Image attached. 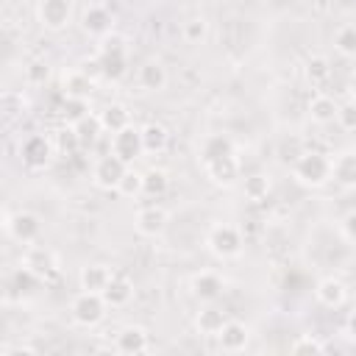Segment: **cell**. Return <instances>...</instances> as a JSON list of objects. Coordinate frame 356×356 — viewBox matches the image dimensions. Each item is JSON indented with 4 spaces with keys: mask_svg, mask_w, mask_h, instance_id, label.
<instances>
[{
    "mask_svg": "<svg viewBox=\"0 0 356 356\" xmlns=\"http://www.w3.org/2000/svg\"><path fill=\"white\" fill-rule=\"evenodd\" d=\"M111 278H114V273H111L106 264L92 261V264H83V267H81V273H78V286H81L83 292H100V295H103V289L108 286Z\"/></svg>",
    "mask_w": 356,
    "mask_h": 356,
    "instance_id": "obj_20",
    "label": "cell"
},
{
    "mask_svg": "<svg viewBox=\"0 0 356 356\" xmlns=\"http://www.w3.org/2000/svg\"><path fill=\"white\" fill-rule=\"evenodd\" d=\"M303 78H306V83L309 86H314V89H320V86H325L328 81H331V58L328 56H309L306 58V64H303Z\"/></svg>",
    "mask_w": 356,
    "mask_h": 356,
    "instance_id": "obj_24",
    "label": "cell"
},
{
    "mask_svg": "<svg viewBox=\"0 0 356 356\" xmlns=\"http://www.w3.org/2000/svg\"><path fill=\"white\" fill-rule=\"evenodd\" d=\"M61 92H64V97L89 100L92 92H95V81H92L81 67H75V70L64 72V78H61Z\"/></svg>",
    "mask_w": 356,
    "mask_h": 356,
    "instance_id": "obj_19",
    "label": "cell"
},
{
    "mask_svg": "<svg viewBox=\"0 0 356 356\" xmlns=\"http://www.w3.org/2000/svg\"><path fill=\"white\" fill-rule=\"evenodd\" d=\"M81 70H83L95 83L103 81V67H100V58H97V56H95V58H83V61H81Z\"/></svg>",
    "mask_w": 356,
    "mask_h": 356,
    "instance_id": "obj_42",
    "label": "cell"
},
{
    "mask_svg": "<svg viewBox=\"0 0 356 356\" xmlns=\"http://www.w3.org/2000/svg\"><path fill=\"white\" fill-rule=\"evenodd\" d=\"M114 350L125 356H139L150 350V334L142 325H122L114 337Z\"/></svg>",
    "mask_w": 356,
    "mask_h": 356,
    "instance_id": "obj_13",
    "label": "cell"
},
{
    "mask_svg": "<svg viewBox=\"0 0 356 356\" xmlns=\"http://www.w3.org/2000/svg\"><path fill=\"white\" fill-rule=\"evenodd\" d=\"M225 323H228V314H225L220 306H214V303H206V306L195 314V328H197V334H203V337H217Z\"/></svg>",
    "mask_w": 356,
    "mask_h": 356,
    "instance_id": "obj_21",
    "label": "cell"
},
{
    "mask_svg": "<svg viewBox=\"0 0 356 356\" xmlns=\"http://www.w3.org/2000/svg\"><path fill=\"white\" fill-rule=\"evenodd\" d=\"M331 181H337L342 189H356V147L339 150L331 159Z\"/></svg>",
    "mask_w": 356,
    "mask_h": 356,
    "instance_id": "obj_16",
    "label": "cell"
},
{
    "mask_svg": "<svg viewBox=\"0 0 356 356\" xmlns=\"http://www.w3.org/2000/svg\"><path fill=\"white\" fill-rule=\"evenodd\" d=\"M100 122H103V131L106 134H117L125 125H131V111H128L125 103H108L100 111Z\"/></svg>",
    "mask_w": 356,
    "mask_h": 356,
    "instance_id": "obj_30",
    "label": "cell"
},
{
    "mask_svg": "<svg viewBox=\"0 0 356 356\" xmlns=\"http://www.w3.org/2000/svg\"><path fill=\"white\" fill-rule=\"evenodd\" d=\"M248 342H250V328L242 320H228L222 325V331L217 334V345L225 353H239L248 348Z\"/></svg>",
    "mask_w": 356,
    "mask_h": 356,
    "instance_id": "obj_18",
    "label": "cell"
},
{
    "mask_svg": "<svg viewBox=\"0 0 356 356\" xmlns=\"http://www.w3.org/2000/svg\"><path fill=\"white\" fill-rule=\"evenodd\" d=\"M350 95L356 97V72H353V78H350Z\"/></svg>",
    "mask_w": 356,
    "mask_h": 356,
    "instance_id": "obj_45",
    "label": "cell"
},
{
    "mask_svg": "<svg viewBox=\"0 0 356 356\" xmlns=\"http://www.w3.org/2000/svg\"><path fill=\"white\" fill-rule=\"evenodd\" d=\"M337 122L345 131H356V103H342L337 108Z\"/></svg>",
    "mask_w": 356,
    "mask_h": 356,
    "instance_id": "obj_40",
    "label": "cell"
},
{
    "mask_svg": "<svg viewBox=\"0 0 356 356\" xmlns=\"http://www.w3.org/2000/svg\"><path fill=\"white\" fill-rule=\"evenodd\" d=\"M206 248L214 259L220 261H231L236 256H242V248H245V239H242V231L236 225H228V222H214L206 234Z\"/></svg>",
    "mask_w": 356,
    "mask_h": 356,
    "instance_id": "obj_2",
    "label": "cell"
},
{
    "mask_svg": "<svg viewBox=\"0 0 356 356\" xmlns=\"http://www.w3.org/2000/svg\"><path fill=\"white\" fill-rule=\"evenodd\" d=\"M125 170H128V164L120 159V156H114L111 150H108V156H100L97 161H95V167H92V184L97 186V189H103V192H117V186H120V181H122V175H125Z\"/></svg>",
    "mask_w": 356,
    "mask_h": 356,
    "instance_id": "obj_6",
    "label": "cell"
},
{
    "mask_svg": "<svg viewBox=\"0 0 356 356\" xmlns=\"http://www.w3.org/2000/svg\"><path fill=\"white\" fill-rule=\"evenodd\" d=\"M314 298H317V303H323L325 309H339V306L348 300V286H345L342 278H337V275H325V278L317 281V286H314Z\"/></svg>",
    "mask_w": 356,
    "mask_h": 356,
    "instance_id": "obj_17",
    "label": "cell"
},
{
    "mask_svg": "<svg viewBox=\"0 0 356 356\" xmlns=\"http://www.w3.org/2000/svg\"><path fill=\"white\" fill-rule=\"evenodd\" d=\"M345 334H348V339H350V342H356V312L345 320Z\"/></svg>",
    "mask_w": 356,
    "mask_h": 356,
    "instance_id": "obj_44",
    "label": "cell"
},
{
    "mask_svg": "<svg viewBox=\"0 0 356 356\" xmlns=\"http://www.w3.org/2000/svg\"><path fill=\"white\" fill-rule=\"evenodd\" d=\"M111 25H114V17H111V11L106 8V6H86L83 8V14H81V28H83V33H89V36H95V39H103V36H108L111 33Z\"/></svg>",
    "mask_w": 356,
    "mask_h": 356,
    "instance_id": "obj_15",
    "label": "cell"
},
{
    "mask_svg": "<svg viewBox=\"0 0 356 356\" xmlns=\"http://www.w3.org/2000/svg\"><path fill=\"white\" fill-rule=\"evenodd\" d=\"M111 153L120 156L125 164H134L145 153V147H142V131L136 125H125L122 131L111 134Z\"/></svg>",
    "mask_w": 356,
    "mask_h": 356,
    "instance_id": "obj_11",
    "label": "cell"
},
{
    "mask_svg": "<svg viewBox=\"0 0 356 356\" xmlns=\"http://www.w3.org/2000/svg\"><path fill=\"white\" fill-rule=\"evenodd\" d=\"M139 131H142V147H145V153L159 156V153L167 150V145H170V131H167V125H161V122H147V125H142Z\"/></svg>",
    "mask_w": 356,
    "mask_h": 356,
    "instance_id": "obj_25",
    "label": "cell"
},
{
    "mask_svg": "<svg viewBox=\"0 0 356 356\" xmlns=\"http://www.w3.org/2000/svg\"><path fill=\"white\" fill-rule=\"evenodd\" d=\"M339 228H342V236H345L348 242H353V245H356V209H353V211H348V214L342 217Z\"/></svg>",
    "mask_w": 356,
    "mask_h": 356,
    "instance_id": "obj_41",
    "label": "cell"
},
{
    "mask_svg": "<svg viewBox=\"0 0 356 356\" xmlns=\"http://www.w3.org/2000/svg\"><path fill=\"white\" fill-rule=\"evenodd\" d=\"M56 147H53V139L44 136V134H31L22 145H19V159L28 170H44L53 159Z\"/></svg>",
    "mask_w": 356,
    "mask_h": 356,
    "instance_id": "obj_7",
    "label": "cell"
},
{
    "mask_svg": "<svg viewBox=\"0 0 356 356\" xmlns=\"http://www.w3.org/2000/svg\"><path fill=\"white\" fill-rule=\"evenodd\" d=\"M39 284H42V278L36 275V273H31L28 267H17L11 275H8V289L19 298V300H25V298H31V295H36V289H39Z\"/></svg>",
    "mask_w": 356,
    "mask_h": 356,
    "instance_id": "obj_27",
    "label": "cell"
},
{
    "mask_svg": "<svg viewBox=\"0 0 356 356\" xmlns=\"http://www.w3.org/2000/svg\"><path fill=\"white\" fill-rule=\"evenodd\" d=\"M184 39L189 42V44H200L203 39H206V33H209V22L203 19V17H192V19H186L184 22Z\"/></svg>",
    "mask_w": 356,
    "mask_h": 356,
    "instance_id": "obj_38",
    "label": "cell"
},
{
    "mask_svg": "<svg viewBox=\"0 0 356 356\" xmlns=\"http://www.w3.org/2000/svg\"><path fill=\"white\" fill-rule=\"evenodd\" d=\"M106 309H108V303L103 300L100 292H83V289H81V292L72 298V303H70L72 323L81 325V328H95V325H100L103 317H106Z\"/></svg>",
    "mask_w": 356,
    "mask_h": 356,
    "instance_id": "obj_4",
    "label": "cell"
},
{
    "mask_svg": "<svg viewBox=\"0 0 356 356\" xmlns=\"http://www.w3.org/2000/svg\"><path fill=\"white\" fill-rule=\"evenodd\" d=\"M337 100L331 97V95H314L312 100H309V117H312V122H317V125H328V122H334L337 120Z\"/></svg>",
    "mask_w": 356,
    "mask_h": 356,
    "instance_id": "obj_29",
    "label": "cell"
},
{
    "mask_svg": "<svg viewBox=\"0 0 356 356\" xmlns=\"http://www.w3.org/2000/svg\"><path fill=\"white\" fill-rule=\"evenodd\" d=\"M36 353V348H31V345H8V348H3V356H33Z\"/></svg>",
    "mask_w": 356,
    "mask_h": 356,
    "instance_id": "obj_43",
    "label": "cell"
},
{
    "mask_svg": "<svg viewBox=\"0 0 356 356\" xmlns=\"http://www.w3.org/2000/svg\"><path fill=\"white\" fill-rule=\"evenodd\" d=\"M36 19L44 31L58 33L70 25L72 19V3L70 0H39L36 6Z\"/></svg>",
    "mask_w": 356,
    "mask_h": 356,
    "instance_id": "obj_9",
    "label": "cell"
},
{
    "mask_svg": "<svg viewBox=\"0 0 356 356\" xmlns=\"http://www.w3.org/2000/svg\"><path fill=\"white\" fill-rule=\"evenodd\" d=\"M117 195H122V197H136V195H142V172L134 170L131 164H128L122 181H120V186H117Z\"/></svg>",
    "mask_w": 356,
    "mask_h": 356,
    "instance_id": "obj_37",
    "label": "cell"
},
{
    "mask_svg": "<svg viewBox=\"0 0 356 356\" xmlns=\"http://www.w3.org/2000/svg\"><path fill=\"white\" fill-rule=\"evenodd\" d=\"M170 189V172L161 167H147L142 172V195L150 200H159L161 195H167Z\"/></svg>",
    "mask_w": 356,
    "mask_h": 356,
    "instance_id": "obj_28",
    "label": "cell"
},
{
    "mask_svg": "<svg viewBox=\"0 0 356 356\" xmlns=\"http://www.w3.org/2000/svg\"><path fill=\"white\" fill-rule=\"evenodd\" d=\"M136 81H139V86H142L145 92H161V89L167 86L170 75H167V67H164L161 61L150 58V61H145V64L139 67Z\"/></svg>",
    "mask_w": 356,
    "mask_h": 356,
    "instance_id": "obj_22",
    "label": "cell"
},
{
    "mask_svg": "<svg viewBox=\"0 0 356 356\" xmlns=\"http://www.w3.org/2000/svg\"><path fill=\"white\" fill-rule=\"evenodd\" d=\"M334 47L345 58H356V25H342L334 33Z\"/></svg>",
    "mask_w": 356,
    "mask_h": 356,
    "instance_id": "obj_34",
    "label": "cell"
},
{
    "mask_svg": "<svg viewBox=\"0 0 356 356\" xmlns=\"http://www.w3.org/2000/svg\"><path fill=\"white\" fill-rule=\"evenodd\" d=\"M75 134H78V139H81V147L95 145L97 136L106 134V131H103V122H100V114H86V117L75 125Z\"/></svg>",
    "mask_w": 356,
    "mask_h": 356,
    "instance_id": "obj_31",
    "label": "cell"
},
{
    "mask_svg": "<svg viewBox=\"0 0 356 356\" xmlns=\"http://www.w3.org/2000/svg\"><path fill=\"white\" fill-rule=\"evenodd\" d=\"M206 170V178L220 186V189H234L239 181H242V167H239V159L236 153H228V156H220L209 164H203Z\"/></svg>",
    "mask_w": 356,
    "mask_h": 356,
    "instance_id": "obj_8",
    "label": "cell"
},
{
    "mask_svg": "<svg viewBox=\"0 0 356 356\" xmlns=\"http://www.w3.org/2000/svg\"><path fill=\"white\" fill-rule=\"evenodd\" d=\"M89 111V100H75V97H64V106H61V120L67 125H78Z\"/></svg>",
    "mask_w": 356,
    "mask_h": 356,
    "instance_id": "obj_35",
    "label": "cell"
},
{
    "mask_svg": "<svg viewBox=\"0 0 356 356\" xmlns=\"http://www.w3.org/2000/svg\"><path fill=\"white\" fill-rule=\"evenodd\" d=\"M53 147H56V153L58 156H75V150L81 147V139H78V134H75V125H61L58 131H56V136H53Z\"/></svg>",
    "mask_w": 356,
    "mask_h": 356,
    "instance_id": "obj_32",
    "label": "cell"
},
{
    "mask_svg": "<svg viewBox=\"0 0 356 356\" xmlns=\"http://www.w3.org/2000/svg\"><path fill=\"white\" fill-rule=\"evenodd\" d=\"M167 222H170V214H167V209L164 206H145V209H139L136 211V220H134V228H136V234H142V236H161L164 234V228H167Z\"/></svg>",
    "mask_w": 356,
    "mask_h": 356,
    "instance_id": "obj_14",
    "label": "cell"
},
{
    "mask_svg": "<svg viewBox=\"0 0 356 356\" xmlns=\"http://www.w3.org/2000/svg\"><path fill=\"white\" fill-rule=\"evenodd\" d=\"M189 292H192V298L200 300V303H214V300L225 292V281H222V275L214 273V270H200V273L192 275Z\"/></svg>",
    "mask_w": 356,
    "mask_h": 356,
    "instance_id": "obj_12",
    "label": "cell"
},
{
    "mask_svg": "<svg viewBox=\"0 0 356 356\" xmlns=\"http://www.w3.org/2000/svg\"><path fill=\"white\" fill-rule=\"evenodd\" d=\"M47 78H50V67H47L44 61H31V64L25 67V81H28L31 86H42Z\"/></svg>",
    "mask_w": 356,
    "mask_h": 356,
    "instance_id": "obj_39",
    "label": "cell"
},
{
    "mask_svg": "<svg viewBox=\"0 0 356 356\" xmlns=\"http://www.w3.org/2000/svg\"><path fill=\"white\" fill-rule=\"evenodd\" d=\"M19 264L28 267L31 273H36L42 281H47L58 270V256L47 245H25V250L19 256Z\"/></svg>",
    "mask_w": 356,
    "mask_h": 356,
    "instance_id": "obj_10",
    "label": "cell"
},
{
    "mask_svg": "<svg viewBox=\"0 0 356 356\" xmlns=\"http://www.w3.org/2000/svg\"><path fill=\"white\" fill-rule=\"evenodd\" d=\"M242 192L248 200H264L270 195V178L261 175V172H253V175H245L242 181Z\"/></svg>",
    "mask_w": 356,
    "mask_h": 356,
    "instance_id": "obj_33",
    "label": "cell"
},
{
    "mask_svg": "<svg viewBox=\"0 0 356 356\" xmlns=\"http://www.w3.org/2000/svg\"><path fill=\"white\" fill-rule=\"evenodd\" d=\"M103 300H106L111 309H122V306H128V303L134 300V284H131V278H125V275H114V278L108 281V286L103 289Z\"/></svg>",
    "mask_w": 356,
    "mask_h": 356,
    "instance_id": "obj_23",
    "label": "cell"
},
{
    "mask_svg": "<svg viewBox=\"0 0 356 356\" xmlns=\"http://www.w3.org/2000/svg\"><path fill=\"white\" fill-rule=\"evenodd\" d=\"M228 153H236L234 139L228 134H211L200 145V164H209V161H214L220 156H228Z\"/></svg>",
    "mask_w": 356,
    "mask_h": 356,
    "instance_id": "obj_26",
    "label": "cell"
},
{
    "mask_svg": "<svg viewBox=\"0 0 356 356\" xmlns=\"http://www.w3.org/2000/svg\"><path fill=\"white\" fill-rule=\"evenodd\" d=\"M292 178L306 189H320L331 181V156L320 150H303L292 161Z\"/></svg>",
    "mask_w": 356,
    "mask_h": 356,
    "instance_id": "obj_1",
    "label": "cell"
},
{
    "mask_svg": "<svg viewBox=\"0 0 356 356\" xmlns=\"http://www.w3.org/2000/svg\"><path fill=\"white\" fill-rule=\"evenodd\" d=\"M100 67H103V81H120L128 72V47L125 39L117 33H108L100 39V50H97Z\"/></svg>",
    "mask_w": 356,
    "mask_h": 356,
    "instance_id": "obj_3",
    "label": "cell"
},
{
    "mask_svg": "<svg viewBox=\"0 0 356 356\" xmlns=\"http://www.w3.org/2000/svg\"><path fill=\"white\" fill-rule=\"evenodd\" d=\"M328 345L323 339H317L314 334H300L298 339L289 342V353H325Z\"/></svg>",
    "mask_w": 356,
    "mask_h": 356,
    "instance_id": "obj_36",
    "label": "cell"
},
{
    "mask_svg": "<svg viewBox=\"0 0 356 356\" xmlns=\"http://www.w3.org/2000/svg\"><path fill=\"white\" fill-rule=\"evenodd\" d=\"M6 231H8V236L14 242L33 245L39 239V234H42V220H39V214H33L28 209H19L14 214H6Z\"/></svg>",
    "mask_w": 356,
    "mask_h": 356,
    "instance_id": "obj_5",
    "label": "cell"
}]
</instances>
